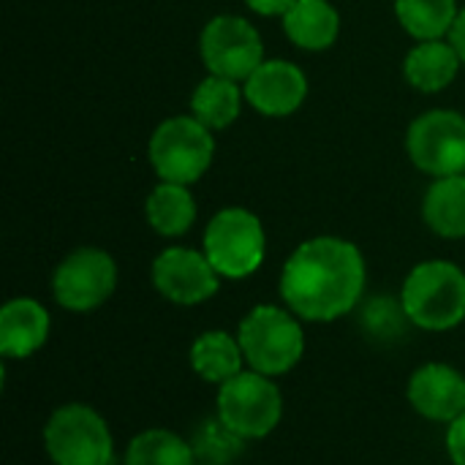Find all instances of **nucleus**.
Wrapping results in <instances>:
<instances>
[{"mask_svg":"<svg viewBox=\"0 0 465 465\" xmlns=\"http://www.w3.org/2000/svg\"><path fill=\"white\" fill-rule=\"evenodd\" d=\"M153 283L174 305H199L218 292L221 275L204 251L199 253L193 248H166L153 262Z\"/></svg>","mask_w":465,"mask_h":465,"instance_id":"11","label":"nucleus"},{"mask_svg":"<svg viewBox=\"0 0 465 465\" xmlns=\"http://www.w3.org/2000/svg\"><path fill=\"white\" fill-rule=\"evenodd\" d=\"M245 101L267 117L294 114L308 95V76L289 60H264L245 79Z\"/></svg>","mask_w":465,"mask_h":465,"instance_id":"12","label":"nucleus"},{"mask_svg":"<svg viewBox=\"0 0 465 465\" xmlns=\"http://www.w3.org/2000/svg\"><path fill=\"white\" fill-rule=\"evenodd\" d=\"M463 60L458 49L450 41L433 38V41H420L403 63L406 82L422 93H439L450 87L460 71Z\"/></svg>","mask_w":465,"mask_h":465,"instance_id":"16","label":"nucleus"},{"mask_svg":"<svg viewBox=\"0 0 465 465\" xmlns=\"http://www.w3.org/2000/svg\"><path fill=\"white\" fill-rule=\"evenodd\" d=\"M267 253L262 221L245 207H226L215 213L204 229V256L221 278L253 275Z\"/></svg>","mask_w":465,"mask_h":465,"instance_id":"5","label":"nucleus"},{"mask_svg":"<svg viewBox=\"0 0 465 465\" xmlns=\"http://www.w3.org/2000/svg\"><path fill=\"white\" fill-rule=\"evenodd\" d=\"M283 33L305 52L330 49L341 33V16L330 0H297L283 14Z\"/></svg>","mask_w":465,"mask_h":465,"instance_id":"15","label":"nucleus"},{"mask_svg":"<svg viewBox=\"0 0 465 465\" xmlns=\"http://www.w3.org/2000/svg\"><path fill=\"white\" fill-rule=\"evenodd\" d=\"M49 338V313L38 300L16 297L0 311V351L14 360L35 354Z\"/></svg>","mask_w":465,"mask_h":465,"instance_id":"14","label":"nucleus"},{"mask_svg":"<svg viewBox=\"0 0 465 465\" xmlns=\"http://www.w3.org/2000/svg\"><path fill=\"white\" fill-rule=\"evenodd\" d=\"M409 403L433 422H455L465 414V379L450 365H422L409 379Z\"/></svg>","mask_w":465,"mask_h":465,"instance_id":"13","label":"nucleus"},{"mask_svg":"<svg viewBox=\"0 0 465 465\" xmlns=\"http://www.w3.org/2000/svg\"><path fill=\"white\" fill-rule=\"evenodd\" d=\"M365 292V259L341 237L302 242L281 275V297L305 322H335L357 308Z\"/></svg>","mask_w":465,"mask_h":465,"instance_id":"1","label":"nucleus"},{"mask_svg":"<svg viewBox=\"0 0 465 465\" xmlns=\"http://www.w3.org/2000/svg\"><path fill=\"white\" fill-rule=\"evenodd\" d=\"M398 22L417 41H433L450 35L460 8L458 0H395Z\"/></svg>","mask_w":465,"mask_h":465,"instance_id":"21","label":"nucleus"},{"mask_svg":"<svg viewBox=\"0 0 465 465\" xmlns=\"http://www.w3.org/2000/svg\"><path fill=\"white\" fill-rule=\"evenodd\" d=\"M245 3L262 16H283L297 0H245Z\"/></svg>","mask_w":465,"mask_h":465,"instance_id":"26","label":"nucleus"},{"mask_svg":"<svg viewBox=\"0 0 465 465\" xmlns=\"http://www.w3.org/2000/svg\"><path fill=\"white\" fill-rule=\"evenodd\" d=\"M147 158L163 183L191 185L202 180V174L213 166L215 158L213 131L202 125L193 114L169 117L153 131Z\"/></svg>","mask_w":465,"mask_h":465,"instance_id":"4","label":"nucleus"},{"mask_svg":"<svg viewBox=\"0 0 465 465\" xmlns=\"http://www.w3.org/2000/svg\"><path fill=\"white\" fill-rule=\"evenodd\" d=\"M242 95L245 93H240V84L234 79L210 74L196 84L191 95V114L210 131H223L240 117Z\"/></svg>","mask_w":465,"mask_h":465,"instance_id":"19","label":"nucleus"},{"mask_svg":"<svg viewBox=\"0 0 465 465\" xmlns=\"http://www.w3.org/2000/svg\"><path fill=\"white\" fill-rule=\"evenodd\" d=\"M406 153L430 177L465 174V117L450 109L420 114L406 134Z\"/></svg>","mask_w":465,"mask_h":465,"instance_id":"8","label":"nucleus"},{"mask_svg":"<svg viewBox=\"0 0 465 465\" xmlns=\"http://www.w3.org/2000/svg\"><path fill=\"white\" fill-rule=\"evenodd\" d=\"M218 417L245 441L270 436L283 417V395L270 376L242 371L218 390Z\"/></svg>","mask_w":465,"mask_h":465,"instance_id":"7","label":"nucleus"},{"mask_svg":"<svg viewBox=\"0 0 465 465\" xmlns=\"http://www.w3.org/2000/svg\"><path fill=\"white\" fill-rule=\"evenodd\" d=\"M450 44L458 49L460 60L465 63V8H460V14H458L455 25H452V30H450Z\"/></svg>","mask_w":465,"mask_h":465,"instance_id":"27","label":"nucleus"},{"mask_svg":"<svg viewBox=\"0 0 465 465\" xmlns=\"http://www.w3.org/2000/svg\"><path fill=\"white\" fill-rule=\"evenodd\" d=\"M117 286V264L101 248H76L68 253L52 278L57 305L74 313H87L104 305Z\"/></svg>","mask_w":465,"mask_h":465,"instance_id":"10","label":"nucleus"},{"mask_svg":"<svg viewBox=\"0 0 465 465\" xmlns=\"http://www.w3.org/2000/svg\"><path fill=\"white\" fill-rule=\"evenodd\" d=\"M193 460L191 441L161 428L139 433L125 452V465H193Z\"/></svg>","mask_w":465,"mask_h":465,"instance_id":"22","label":"nucleus"},{"mask_svg":"<svg viewBox=\"0 0 465 465\" xmlns=\"http://www.w3.org/2000/svg\"><path fill=\"white\" fill-rule=\"evenodd\" d=\"M406 322H411V319L406 316L403 302H395L390 297H373L362 308V327L368 335H373L379 341L401 338L406 330Z\"/></svg>","mask_w":465,"mask_h":465,"instance_id":"24","label":"nucleus"},{"mask_svg":"<svg viewBox=\"0 0 465 465\" xmlns=\"http://www.w3.org/2000/svg\"><path fill=\"white\" fill-rule=\"evenodd\" d=\"M242 346L229 332H204L191 346V368L210 384H223L242 373Z\"/></svg>","mask_w":465,"mask_h":465,"instance_id":"20","label":"nucleus"},{"mask_svg":"<svg viewBox=\"0 0 465 465\" xmlns=\"http://www.w3.org/2000/svg\"><path fill=\"white\" fill-rule=\"evenodd\" d=\"M144 218L163 237L185 234L196 221V202L188 185L161 180V185H155L144 202Z\"/></svg>","mask_w":465,"mask_h":465,"instance_id":"18","label":"nucleus"},{"mask_svg":"<svg viewBox=\"0 0 465 465\" xmlns=\"http://www.w3.org/2000/svg\"><path fill=\"white\" fill-rule=\"evenodd\" d=\"M44 447L54 465H112L114 441L98 411L82 403L60 406L46 428Z\"/></svg>","mask_w":465,"mask_h":465,"instance_id":"6","label":"nucleus"},{"mask_svg":"<svg viewBox=\"0 0 465 465\" xmlns=\"http://www.w3.org/2000/svg\"><path fill=\"white\" fill-rule=\"evenodd\" d=\"M422 218L439 237H465V174L433 180L422 202Z\"/></svg>","mask_w":465,"mask_h":465,"instance_id":"17","label":"nucleus"},{"mask_svg":"<svg viewBox=\"0 0 465 465\" xmlns=\"http://www.w3.org/2000/svg\"><path fill=\"white\" fill-rule=\"evenodd\" d=\"M237 341L242 346L245 362L270 379L289 373L305 354V335L300 322L278 305L253 308L240 322Z\"/></svg>","mask_w":465,"mask_h":465,"instance_id":"3","label":"nucleus"},{"mask_svg":"<svg viewBox=\"0 0 465 465\" xmlns=\"http://www.w3.org/2000/svg\"><path fill=\"white\" fill-rule=\"evenodd\" d=\"M202 60L210 74L245 82L264 63V41L259 30L234 14L213 16L202 30Z\"/></svg>","mask_w":465,"mask_h":465,"instance_id":"9","label":"nucleus"},{"mask_svg":"<svg viewBox=\"0 0 465 465\" xmlns=\"http://www.w3.org/2000/svg\"><path fill=\"white\" fill-rule=\"evenodd\" d=\"M245 447V439L237 436L221 417L202 422L191 436V450L196 460L204 465H226L232 463Z\"/></svg>","mask_w":465,"mask_h":465,"instance_id":"23","label":"nucleus"},{"mask_svg":"<svg viewBox=\"0 0 465 465\" xmlns=\"http://www.w3.org/2000/svg\"><path fill=\"white\" fill-rule=\"evenodd\" d=\"M411 324L428 332H444L465 319V272L452 262L417 264L401 292Z\"/></svg>","mask_w":465,"mask_h":465,"instance_id":"2","label":"nucleus"},{"mask_svg":"<svg viewBox=\"0 0 465 465\" xmlns=\"http://www.w3.org/2000/svg\"><path fill=\"white\" fill-rule=\"evenodd\" d=\"M447 452L455 465H465V414H460L455 422H450L447 430Z\"/></svg>","mask_w":465,"mask_h":465,"instance_id":"25","label":"nucleus"}]
</instances>
